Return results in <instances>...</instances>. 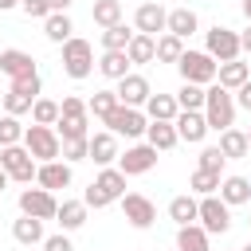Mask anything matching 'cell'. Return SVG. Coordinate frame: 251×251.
Returning a JSON list of instances; mask_svg holds the SVG:
<instances>
[{"label":"cell","mask_w":251,"mask_h":251,"mask_svg":"<svg viewBox=\"0 0 251 251\" xmlns=\"http://www.w3.org/2000/svg\"><path fill=\"white\" fill-rule=\"evenodd\" d=\"M176 251H208V231L200 224H180L176 227Z\"/></svg>","instance_id":"cell-25"},{"label":"cell","mask_w":251,"mask_h":251,"mask_svg":"<svg viewBox=\"0 0 251 251\" xmlns=\"http://www.w3.org/2000/svg\"><path fill=\"white\" fill-rule=\"evenodd\" d=\"M224 153H220V145H208V149H200V169H212V173H220L224 169Z\"/></svg>","instance_id":"cell-43"},{"label":"cell","mask_w":251,"mask_h":251,"mask_svg":"<svg viewBox=\"0 0 251 251\" xmlns=\"http://www.w3.org/2000/svg\"><path fill=\"white\" fill-rule=\"evenodd\" d=\"M31 102H35V98H31V94H24V90H16V86H8V90H4V114H16V118H20V114H27V110H31Z\"/></svg>","instance_id":"cell-37"},{"label":"cell","mask_w":251,"mask_h":251,"mask_svg":"<svg viewBox=\"0 0 251 251\" xmlns=\"http://www.w3.org/2000/svg\"><path fill=\"white\" fill-rule=\"evenodd\" d=\"M0 169L8 173V180H20V184H31L35 180V157L24 149V141L0 149Z\"/></svg>","instance_id":"cell-5"},{"label":"cell","mask_w":251,"mask_h":251,"mask_svg":"<svg viewBox=\"0 0 251 251\" xmlns=\"http://www.w3.org/2000/svg\"><path fill=\"white\" fill-rule=\"evenodd\" d=\"M4 184H8V173H4V169H0V192H4Z\"/></svg>","instance_id":"cell-52"},{"label":"cell","mask_w":251,"mask_h":251,"mask_svg":"<svg viewBox=\"0 0 251 251\" xmlns=\"http://www.w3.org/2000/svg\"><path fill=\"white\" fill-rule=\"evenodd\" d=\"M176 114H180V106H176L173 94H149L145 98V118L149 122H173Z\"/></svg>","instance_id":"cell-21"},{"label":"cell","mask_w":251,"mask_h":251,"mask_svg":"<svg viewBox=\"0 0 251 251\" xmlns=\"http://www.w3.org/2000/svg\"><path fill=\"white\" fill-rule=\"evenodd\" d=\"M122 212H126V220L133 224V227H153V220H157V208H153V200L149 196H141V192H126L122 196Z\"/></svg>","instance_id":"cell-12"},{"label":"cell","mask_w":251,"mask_h":251,"mask_svg":"<svg viewBox=\"0 0 251 251\" xmlns=\"http://www.w3.org/2000/svg\"><path fill=\"white\" fill-rule=\"evenodd\" d=\"M102 122L110 126V133H114V137H118V133H126V137H141V133H145V126H149V118H145L137 106H122V102H118Z\"/></svg>","instance_id":"cell-7"},{"label":"cell","mask_w":251,"mask_h":251,"mask_svg":"<svg viewBox=\"0 0 251 251\" xmlns=\"http://www.w3.org/2000/svg\"><path fill=\"white\" fill-rule=\"evenodd\" d=\"M196 204L200 200H192V196H173L169 200V220L180 227V224H196Z\"/></svg>","instance_id":"cell-32"},{"label":"cell","mask_w":251,"mask_h":251,"mask_svg":"<svg viewBox=\"0 0 251 251\" xmlns=\"http://www.w3.org/2000/svg\"><path fill=\"white\" fill-rule=\"evenodd\" d=\"M55 208H59V200H55L47 188H24V192H20V212H24V216L55 220Z\"/></svg>","instance_id":"cell-11"},{"label":"cell","mask_w":251,"mask_h":251,"mask_svg":"<svg viewBox=\"0 0 251 251\" xmlns=\"http://www.w3.org/2000/svg\"><path fill=\"white\" fill-rule=\"evenodd\" d=\"M173 98H176L180 110H204V86H196V82H184Z\"/></svg>","instance_id":"cell-36"},{"label":"cell","mask_w":251,"mask_h":251,"mask_svg":"<svg viewBox=\"0 0 251 251\" xmlns=\"http://www.w3.org/2000/svg\"><path fill=\"white\" fill-rule=\"evenodd\" d=\"M239 251H251V243H247V247H239Z\"/></svg>","instance_id":"cell-54"},{"label":"cell","mask_w":251,"mask_h":251,"mask_svg":"<svg viewBox=\"0 0 251 251\" xmlns=\"http://www.w3.org/2000/svg\"><path fill=\"white\" fill-rule=\"evenodd\" d=\"M86 161H94V165H114L118 161V137L106 129V133H90L86 137Z\"/></svg>","instance_id":"cell-15"},{"label":"cell","mask_w":251,"mask_h":251,"mask_svg":"<svg viewBox=\"0 0 251 251\" xmlns=\"http://www.w3.org/2000/svg\"><path fill=\"white\" fill-rule=\"evenodd\" d=\"M216 59L208 55V51H184L180 59H176V71H180V78L184 82H196V86H208V82H216Z\"/></svg>","instance_id":"cell-4"},{"label":"cell","mask_w":251,"mask_h":251,"mask_svg":"<svg viewBox=\"0 0 251 251\" xmlns=\"http://www.w3.org/2000/svg\"><path fill=\"white\" fill-rule=\"evenodd\" d=\"M180 55H184V39L161 31V35H157V55H153V59H161V63H176Z\"/></svg>","instance_id":"cell-33"},{"label":"cell","mask_w":251,"mask_h":251,"mask_svg":"<svg viewBox=\"0 0 251 251\" xmlns=\"http://www.w3.org/2000/svg\"><path fill=\"white\" fill-rule=\"evenodd\" d=\"M0 75H8V78L16 82V78H31V75H39V71H35V59H31L27 51L8 47V51H0Z\"/></svg>","instance_id":"cell-13"},{"label":"cell","mask_w":251,"mask_h":251,"mask_svg":"<svg viewBox=\"0 0 251 251\" xmlns=\"http://www.w3.org/2000/svg\"><path fill=\"white\" fill-rule=\"evenodd\" d=\"M114 94H118L122 106H145V98H149L153 90H149V78H145V75H122Z\"/></svg>","instance_id":"cell-14"},{"label":"cell","mask_w":251,"mask_h":251,"mask_svg":"<svg viewBox=\"0 0 251 251\" xmlns=\"http://www.w3.org/2000/svg\"><path fill=\"white\" fill-rule=\"evenodd\" d=\"M63 71L71 75V78H86L90 71H94V47L86 43V39H67L63 43Z\"/></svg>","instance_id":"cell-6"},{"label":"cell","mask_w":251,"mask_h":251,"mask_svg":"<svg viewBox=\"0 0 251 251\" xmlns=\"http://www.w3.org/2000/svg\"><path fill=\"white\" fill-rule=\"evenodd\" d=\"M55 133H59V141H78V137H90L86 118H59V122H55Z\"/></svg>","instance_id":"cell-35"},{"label":"cell","mask_w":251,"mask_h":251,"mask_svg":"<svg viewBox=\"0 0 251 251\" xmlns=\"http://www.w3.org/2000/svg\"><path fill=\"white\" fill-rule=\"evenodd\" d=\"M8 8H20V0H0V12H8Z\"/></svg>","instance_id":"cell-50"},{"label":"cell","mask_w":251,"mask_h":251,"mask_svg":"<svg viewBox=\"0 0 251 251\" xmlns=\"http://www.w3.org/2000/svg\"><path fill=\"white\" fill-rule=\"evenodd\" d=\"M43 251H75V247H71L67 231H59V235H43Z\"/></svg>","instance_id":"cell-46"},{"label":"cell","mask_w":251,"mask_h":251,"mask_svg":"<svg viewBox=\"0 0 251 251\" xmlns=\"http://www.w3.org/2000/svg\"><path fill=\"white\" fill-rule=\"evenodd\" d=\"M239 51H247V55H251V27H247V31H239Z\"/></svg>","instance_id":"cell-48"},{"label":"cell","mask_w":251,"mask_h":251,"mask_svg":"<svg viewBox=\"0 0 251 251\" xmlns=\"http://www.w3.org/2000/svg\"><path fill=\"white\" fill-rule=\"evenodd\" d=\"M204 122H208V129H220V133L235 126V98L220 82H208V90H204Z\"/></svg>","instance_id":"cell-2"},{"label":"cell","mask_w":251,"mask_h":251,"mask_svg":"<svg viewBox=\"0 0 251 251\" xmlns=\"http://www.w3.org/2000/svg\"><path fill=\"white\" fill-rule=\"evenodd\" d=\"M31 122H39V126H55V122H59V102H51V98H35V102H31Z\"/></svg>","instance_id":"cell-38"},{"label":"cell","mask_w":251,"mask_h":251,"mask_svg":"<svg viewBox=\"0 0 251 251\" xmlns=\"http://www.w3.org/2000/svg\"><path fill=\"white\" fill-rule=\"evenodd\" d=\"M208 55L216 63H227V59H239V31L231 27H208Z\"/></svg>","instance_id":"cell-9"},{"label":"cell","mask_w":251,"mask_h":251,"mask_svg":"<svg viewBox=\"0 0 251 251\" xmlns=\"http://www.w3.org/2000/svg\"><path fill=\"white\" fill-rule=\"evenodd\" d=\"M220 153L227 157V161H235V157H247V133L243 129H224L220 133Z\"/></svg>","instance_id":"cell-30"},{"label":"cell","mask_w":251,"mask_h":251,"mask_svg":"<svg viewBox=\"0 0 251 251\" xmlns=\"http://www.w3.org/2000/svg\"><path fill=\"white\" fill-rule=\"evenodd\" d=\"M12 235H16V243H43V220H35V216H20L16 224H12Z\"/></svg>","instance_id":"cell-28"},{"label":"cell","mask_w":251,"mask_h":251,"mask_svg":"<svg viewBox=\"0 0 251 251\" xmlns=\"http://www.w3.org/2000/svg\"><path fill=\"white\" fill-rule=\"evenodd\" d=\"M196 220H200V227H204L208 235H224V231L231 227V212H227V204H224L216 192L196 204Z\"/></svg>","instance_id":"cell-8"},{"label":"cell","mask_w":251,"mask_h":251,"mask_svg":"<svg viewBox=\"0 0 251 251\" xmlns=\"http://www.w3.org/2000/svg\"><path fill=\"white\" fill-rule=\"evenodd\" d=\"M243 16H247V24H251V0H243Z\"/></svg>","instance_id":"cell-51"},{"label":"cell","mask_w":251,"mask_h":251,"mask_svg":"<svg viewBox=\"0 0 251 251\" xmlns=\"http://www.w3.org/2000/svg\"><path fill=\"white\" fill-rule=\"evenodd\" d=\"M20 141H24L20 118H16V114H4V118H0V149H4V145H20Z\"/></svg>","instance_id":"cell-40"},{"label":"cell","mask_w":251,"mask_h":251,"mask_svg":"<svg viewBox=\"0 0 251 251\" xmlns=\"http://www.w3.org/2000/svg\"><path fill=\"white\" fill-rule=\"evenodd\" d=\"M173 126H176V137L180 141H204V133H208V122H204V110H180L176 118H173Z\"/></svg>","instance_id":"cell-16"},{"label":"cell","mask_w":251,"mask_h":251,"mask_svg":"<svg viewBox=\"0 0 251 251\" xmlns=\"http://www.w3.org/2000/svg\"><path fill=\"white\" fill-rule=\"evenodd\" d=\"M247 224H251V220H247Z\"/></svg>","instance_id":"cell-55"},{"label":"cell","mask_w":251,"mask_h":251,"mask_svg":"<svg viewBox=\"0 0 251 251\" xmlns=\"http://www.w3.org/2000/svg\"><path fill=\"white\" fill-rule=\"evenodd\" d=\"M247 153H251V129H247Z\"/></svg>","instance_id":"cell-53"},{"label":"cell","mask_w":251,"mask_h":251,"mask_svg":"<svg viewBox=\"0 0 251 251\" xmlns=\"http://www.w3.org/2000/svg\"><path fill=\"white\" fill-rule=\"evenodd\" d=\"M20 8L31 16V20H47L51 16V8H47V0H20Z\"/></svg>","instance_id":"cell-45"},{"label":"cell","mask_w":251,"mask_h":251,"mask_svg":"<svg viewBox=\"0 0 251 251\" xmlns=\"http://www.w3.org/2000/svg\"><path fill=\"white\" fill-rule=\"evenodd\" d=\"M188 188L200 192V196H212V192L220 188V173H212V169H196L192 180H188Z\"/></svg>","instance_id":"cell-39"},{"label":"cell","mask_w":251,"mask_h":251,"mask_svg":"<svg viewBox=\"0 0 251 251\" xmlns=\"http://www.w3.org/2000/svg\"><path fill=\"white\" fill-rule=\"evenodd\" d=\"M71 4H75V0H47V8H51V12H67Z\"/></svg>","instance_id":"cell-49"},{"label":"cell","mask_w":251,"mask_h":251,"mask_svg":"<svg viewBox=\"0 0 251 251\" xmlns=\"http://www.w3.org/2000/svg\"><path fill=\"white\" fill-rule=\"evenodd\" d=\"M157 165V149L145 141V145H129L126 153H118V169L126 173V176H141V173H149Z\"/></svg>","instance_id":"cell-10"},{"label":"cell","mask_w":251,"mask_h":251,"mask_svg":"<svg viewBox=\"0 0 251 251\" xmlns=\"http://www.w3.org/2000/svg\"><path fill=\"white\" fill-rule=\"evenodd\" d=\"M71 31H75V24H71V16H67V12H51V16L43 20V35H47L51 43H67V39H71Z\"/></svg>","instance_id":"cell-27"},{"label":"cell","mask_w":251,"mask_h":251,"mask_svg":"<svg viewBox=\"0 0 251 251\" xmlns=\"http://www.w3.org/2000/svg\"><path fill=\"white\" fill-rule=\"evenodd\" d=\"M165 20H169V12H165L161 4H153V0H149V4H141V8H137L133 27H137L141 35H161V31H165Z\"/></svg>","instance_id":"cell-18"},{"label":"cell","mask_w":251,"mask_h":251,"mask_svg":"<svg viewBox=\"0 0 251 251\" xmlns=\"http://www.w3.org/2000/svg\"><path fill=\"white\" fill-rule=\"evenodd\" d=\"M55 220H59L63 231H78V227L86 224V204H82V200H63V204L55 208Z\"/></svg>","instance_id":"cell-23"},{"label":"cell","mask_w":251,"mask_h":251,"mask_svg":"<svg viewBox=\"0 0 251 251\" xmlns=\"http://www.w3.org/2000/svg\"><path fill=\"white\" fill-rule=\"evenodd\" d=\"M35 180H39V188H47V192H55V188H67L71 184V165L67 161H43V165H35Z\"/></svg>","instance_id":"cell-17"},{"label":"cell","mask_w":251,"mask_h":251,"mask_svg":"<svg viewBox=\"0 0 251 251\" xmlns=\"http://www.w3.org/2000/svg\"><path fill=\"white\" fill-rule=\"evenodd\" d=\"M220 200L231 208V204H247L251 200V180L247 176H224L220 180Z\"/></svg>","instance_id":"cell-22"},{"label":"cell","mask_w":251,"mask_h":251,"mask_svg":"<svg viewBox=\"0 0 251 251\" xmlns=\"http://www.w3.org/2000/svg\"><path fill=\"white\" fill-rule=\"evenodd\" d=\"M145 137H149V145H153L157 153H165V149H173V145L180 141L173 122H149V126H145Z\"/></svg>","instance_id":"cell-24"},{"label":"cell","mask_w":251,"mask_h":251,"mask_svg":"<svg viewBox=\"0 0 251 251\" xmlns=\"http://www.w3.org/2000/svg\"><path fill=\"white\" fill-rule=\"evenodd\" d=\"M231 98H235V106H243V110H251V78H247V82H243V86H239V90H235Z\"/></svg>","instance_id":"cell-47"},{"label":"cell","mask_w":251,"mask_h":251,"mask_svg":"<svg viewBox=\"0 0 251 251\" xmlns=\"http://www.w3.org/2000/svg\"><path fill=\"white\" fill-rule=\"evenodd\" d=\"M24 149L35 157V165H43V161H55L59 153H63V141H59V133H55V126H27L24 129Z\"/></svg>","instance_id":"cell-3"},{"label":"cell","mask_w":251,"mask_h":251,"mask_svg":"<svg viewBox=\"0 0 251 251\" xmlns=\"http://www.w3.org/2000/svg\"><path fill=\"white\" fill-rule=\"evenodd\" d=\"M59 118H90V114H86V102H82V98L67 94V98L59 102Z\"/></svg>","instance_id":"cell-42"},{"label":"cell","mask_w":251,"mask_h":251,"mask_svg":"<svg viewBox=\"0 0 251 251\" xmlns=\"http://www.w3.org/2000/svg\"><path fill=\"white\" fill-rule=\"evenodd\" d=\"M153 55H157V35L133 31V39H129V47H126V59H129V63H153Z\"/></svg>","instance_id":"cell-26"},{"label":"cell","mask_w":251,"mask_h":251,"mask_svg":"<svg viewBox=\"0 0 251 251\" xmlns=\"http://www.w3.org/2000/svg\"><path fill=\"white\" fill-rule=\"evenodd\" d=\"M114 106H118V94H114V90H98V94L86 102V114H94V118H106Z\"/></svg>","instance_id":"cell-41"},{"label":"cell","mask_w":251,"mask_h":251,"mask_svg":"<svg viewBox=\"0 0 251 251\" xmlns=\"http://www.w3.org/2000/svg\"><path fill=\"white\" fill-rule=\"evenodd\" d=\"M247 78H251V67H247V63H239V59H227V63H220V67H216V82H220L224 90H239Z\"/></svg>","instance_id":"cell-19"},{"label":"cell","mask_w":251,"mask_h":251,"mask_svg":"<svg viewBox=\"0 0 251 251\" xmlns=\"http://www.w3.org/2000/svg\"><path fill=\"white\" fill-rule=\"evenodd\" d=\"M196 27H200V20H196V12H192V8H173V12H169V20H165V31H169V35H176V39H188Z\"/></svg>","instance_id":"cell-20"},{"label":"cell","mask_w":251,"mask_h":251,"mask_svg":"<svg viewBox=\"0 0 251 251\" xmlns=\"http://www.w3.org/2000/svg\"><path fill=\"white\" fill-rule=\"evenodd\" d=\"M63 161H67V165H71V161H86V137L63 141Z\"/></svg>","instance_id":"cell-44"},{"label":"cell","mask_w":251,"mask_h":251,"mask_svg":"<svg viewBox=\"0 0 251 251\" xmlns=\"http://www.w3.org/2000/svg\"><path fill=\"white\" fill-rule=\"evenodd\" d=\"M129 67H133V63L126 59V51H102V59H98V71H102L106 78H114V82H118L122 75H129Z\"/></svg>","instance_id":"cell-29"},{"label":"cell","mask_w":251,"mask_h":251,"mask_svg":"<svg viewBox=\"0 0 251 251\" xmlns=\"http://www.w3.org/2000/svg\"><path fill=\"white\" fill-rule=\"evenodd\" d=\"M90 20H94L98 27H114V24H122V0H94Z\"/></svg>","instance_id":"cell-31"},{"label":"cell","mask_w":251,"mask_h":251,"mask_svg":"<svg viewBox=\"0 0 251 251\" xmlns=\"http://www.w3.org/2000/svg\"><path fill=\"white\" fill-rule=\"evenodd\" d=\"M129 39H133V31H129L126 24L102 27V47H106V51H126V47H129Z\"/></svg>","instance_id":"cell-34"},{"label":"cell","mask_w":251,"mask_h":251,"mask_svg":"<svg viewBox=\"0 0 251 251\" xmlns=\"http://www.w3.org/2000/svg\"><path fill=\"white\" fill-rule=\"evenodd\" d=\"M122 196H126V173L114 169V165H106V169L90 180V188L82 192V204H86V208H106V204H114V200H122Z\"/></svg>","instance_id":"cell-1"}]
</instances>
